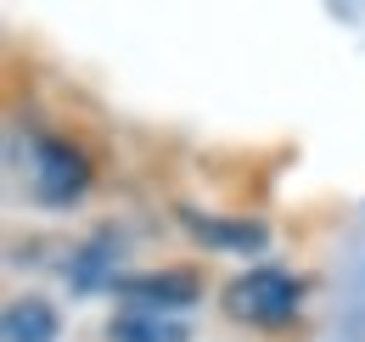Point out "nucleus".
Listing matches in <instances>:
<instances>
[{
	"mask_svg": "<svg viewBox=\"0 0 365 342\" xmlns=\"http://www.w3.org/2000/svg\"><path fill=\"white\" fill-rule=\"evenodd\" d=\"M17 163H23V191H29V202L34 208H73L85 191H91V157L73 146V140H62V135H46V129H29V152H17Z\"/></svg>",
	"mask_w": 365,
	"mask_h": 342,
	"instance_id": "1",
	"label": "nucleus"
},
{
	"mask_svg": "<svg viewBox=\"0 0 365 342\" xmlns=\"http://www.w3.org/2000/svg\"><path fill=\"white\" fill-rule=\"evenodd\" d=\"M220 309H225L236 326H253V331H281L298 320L304 309V281L281 264H259V269H242L236 281H225L220 292Z\"/></svg>",
	"mask_w": 365,
	"mask_h": 342,
	"instance_id": "2",
	"label": "nucleus"
},
{
	"mask_svg": "<svg viewBox=\"0 0 365 342\" xmlns=\"http://www.w3.org/2000/svg\"><path fill=\"white\" fill-rule=\"evenodd\" d=\"M175 219L185 224V236L197 242V247H208V253H236V258H253L270 247V224L264 219H247V214H202V208H191L180 202Z\"/></svg>",
	"mask_w": 365,
	"mask_h": 342,
	"instance_id": "3",
	"label": "nucleus"
},
{
	"mask_svg": "<svg viewBox=\"0 0 365 342\" xmlns=\"http://www.w3.org/2000/svg\"><path fill=\"white\" fill-rule=\"evenodd\" d=\"M113 292L130 314H180L202 298V281L191 269H152V275H124Z\"/></svg>",
	"mask_w": 365,
	"mask_h": 342,
	"instance_id": "4",
	"label": "nucleus"
},
{
	"mask_svg": "<svg viewBox=\"0 0 365 342\" xmlns=\"http://www.w3.org/2000/svg\"><path fill=\"white\" fill-rule=\"evenodd\" d=\"M118 281H124V230L118 224H101L96 236H85L73 247V258H68V286L79 298H91V292H107Z\"/></svg>",
	"mask_w": 365,
	"mask_h": 342,
	"instance_id": "5",
	"label": "nucleus"
},
{
	"mask_svg": "<svg viewBox=\"0 0 365 342\" xmlns=\"http://www.w3.org/2000/svg\"><path fill=\"white\" fill-rule=\"evenodd\" d=\"M0 337L6 342H56L62 337V320H56V309L46 298H11L6 303V314H0Z\"/></svg>",
	"mask_w": 365,
	"mask_h": 342,
	"instance_id": "6",
	"label": "nucleus"
},
{
	"mask_svg": "<svg viewBox=\"0 0 365 342\" xmlns=\"http://www.w3.org/2000/svg\"><path fill=\"white\" fill-rule=\"evenodd\" d=\"M326 342H365V253H354V264H349V281L337 292V314H331Z\"/></svg>",
	"mask_w": 365,
	"mask_h": 342,
	"instance_id": "7",
	"label": "nucleus"
},
{
	"mask_svg": "<svg viewBox=\"0 0 365 342\" xmlns=\"http://www.w3.org/2000/svg\"><path fill=\"white\" fill-rule=\"evenodd\" d=\"M107 342H191V326L175 314H118L107 326Z\"/></svg>",
	"mask_w": 365,
	"mask_h": 342,
	"instance_id": "8",
	"label": "nucleus"
}]
</instances>
